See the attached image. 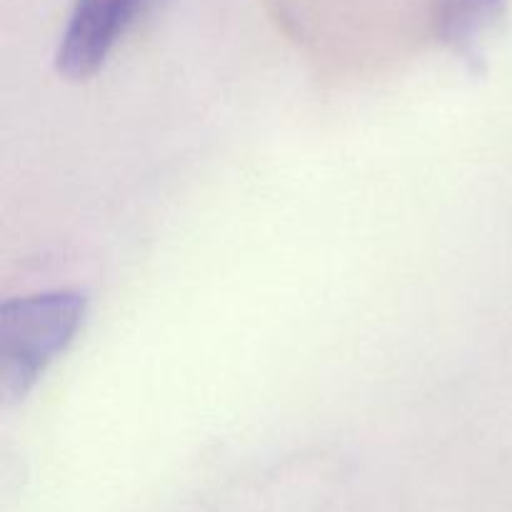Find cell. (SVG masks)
<instances>
[{"instance_id": "cell-3", "label": "cell", "mask_w": 512, "mask_h": 512, "mask_svg": "<svg viewBox=\"0 0 512 512\" xmlns=\"http://www.w3.org/2000/svg\"><path fill=\"white\" fill-rule=\"evenodd\" d=\"M505 0H440L438 35L468 63L478 65L483 43L503 13Z\"/></svg>"}, {"instance_id": "cell-1", "label": "cell", "mask_w": 512, "mask_h": 512, "mask_svg": "<svg viewBox=\"0 0 512 512\" xmlns=\"http://www.w3.org/2000/svg\"><path fill=\"white\" fill-rule=\"evenodd\" d=\"M88 310L73 290L28 295L0 308V400L13 405L30 393L50 363L73 343Z\"/></svg>"}, {"instance_id": "cell-2", "label": "cell", "mask_w": 512, "mask_h": 512, "mask_svg": "<svg viewBox=\"0 0 512 512\" xmlns=\"http://www.w3.org/2000/svg\"><path fill=\"white\" fill-rule=\"evenodd\" d=\"M148 0H75L60 38L55 68L70 80H85L103 68Z\"/></svg>"}]
</instances>
